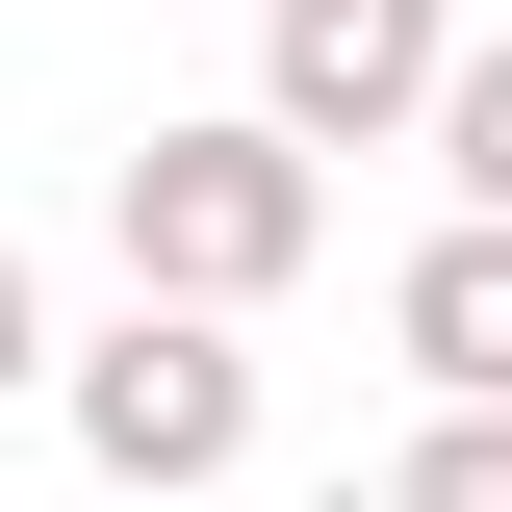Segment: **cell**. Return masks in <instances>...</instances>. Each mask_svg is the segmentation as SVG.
Here are the masks:
<instances>
[{"label":"cell","instance_id":"1","mask_svg":"<svg viewBox=\"0 0 512 512\" xmlns=\"http://www.w3.org/2000/svg\"><path fill=\"white\" fill-rule=\"evenodd\" d=\"M103 231H128L154 308H282L308 231H333V154H308V128H256V103H231V128H128Z\"/></svg>","mask_w":512,"mask_h":512},{"label":"cell","instance_id":"2","mask_svg":"<svg viewBox=\"0 0 512 512\" xmlns=\"http://www.w3.org/2000/svg\"><path fill=\"white\" fill-rule=\"evenodd\" d=\"M52 410H77V461H103V512H205V487L256 461V359H231V308H154V282L52 359Z\"/></svg>","mask_w":512,"mask_h":512},{"label":"cell","instance_id":"3","mask_svg":"<svg viewBox=\"0 0 512 512\" xmlns=\"http://www.w3.org/2000/svg\"><path fill=\"white\" fill-rule=\"evenodd\" d=\"M436 77H461V0H256V128H308V154L436 128Z\"/></svg>","mask_w":512,"mask_h":512},{"label":"cell","instance_id":"4","mask_svg":"<svg viewBox=\"0 0 512 512\" xmlns=\"http://www.w3.org/2000/svg\"><path fill=\"white\" fill-rule=\"evenodd\" d=\"M384 333H410V384H436V410H512V205H461V231H410V282H384Z\"/></svg>","mask_w":512,"mask_h":512},{"label":"cell","instance_id":"5","mask_svg":"<svg viewBox=\"0 0 512 512\" xmlns=\"http://www.w3.org/2000/svg\"><path fill=\"white\" fill-rule=\"evenodd\" d=\"M384 512H512V410H436V436L384 461Z\"/></svg>","mask_w":512,"mask_h":512},{"label":"cell","instance_id":"6","mask_svg":"<svg viewBox=\"0 0 512 512\" xmlns=\"http://www.w3.org/2000/svg\"><path fill=\"white\" fill-rule=\"evenodd\" d=\"M436 180H461V205H512V52H461V77H436Z\"/></svg>","mask_w":512,"mask_h":512},{"label":"cell","instance_id":"7","mask_svg":"<svg viewBox=\"0 0 512 512\" xmlns=\"http://www.w3.org/2000/svg\"><path fill=\"white\" fill-rule=\"evenodd\" d=\"M0 384H52V308H26V256H0Z\"/></svg>","mask_w":512,"mask_h":512}]
</instances>
